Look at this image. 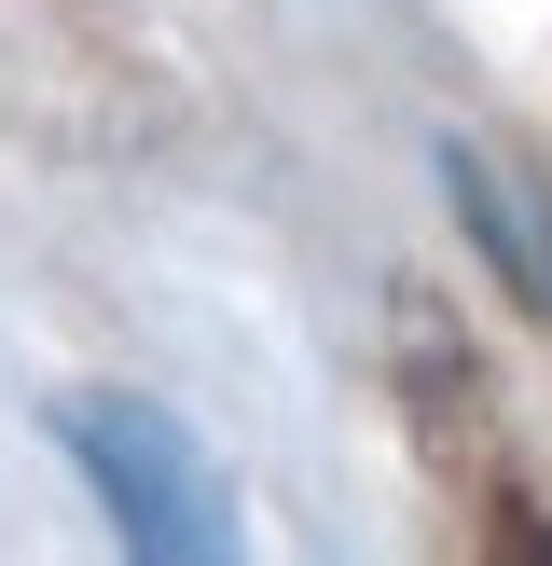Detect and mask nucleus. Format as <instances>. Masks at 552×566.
<instances>
[{
	"label": "nucleus",
	"instance_id": "f257e3e1",
	"mask_svg": "<svg viewBox=\"0 0 552 566\" xmlns=\"http://www.w3.org/2000/svg\"><path fill=\"white\" fill-rule=\"evenodd\" d=\"M70 457L97 470L110 525H125L138 553H208L221 539V470L193 457V429L166 401H83L70 415Z\"/></svg>",
	"mask_w": 552,
	"mask_h": 566
},
{
	"label": "nucleus",
	"instance_id": "f03ea898",
	"mask_svg": "<svg viewBox=\"0 0 552 566\" xmlns=\"http://www.w3.org/2000/svg\"><path fill=\"white\" fill-rule=\"evenodd\" d=\"M456 208H469V235H484V249H497V263H511V276H524V291H539V304H552V221H539V208H524V193H511V180H497V166H484V153H456Z\"/></svg>",
	"mask_w": 552,
	"mask_h": 566
}]
</instances>
